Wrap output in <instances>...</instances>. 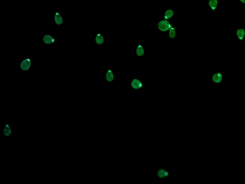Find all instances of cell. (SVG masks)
<instances>
[{
    "label": "cell",
    "instance_id": "1",
    "mask_svg": "<svg viewBox=\"0 0 245 184\" xmlns=\"http://www.w3.org/2000/svg\"><path fill=\"white\" fill-rule=\"evenodd\" d=\"M32 67V60L31 58L27 57L22 60L19 64V68L21 71L23 72H28Z\"/></svg>",
    "mask_w": 245,
    "mask_h": 184
},
{
    "label": "cell",
    "instance_id": "2",
    "mask_svg": "<svg viewBox=\"0 0 245 184\" xmlns=\"http://www.w3.org/2000/svg\"><path fill=\"white\" fill-rule=\"evenodd\" d=\"M53 22L57 26H61L63 24V17L58 10H56L53 13Z\"/></svg>",
    "mask_w": 245,
    "mask_h": 184
},
{
    "label": "cell",
    "instance_id": "3",
    "mask_svg": "<svg viewBox=\"0 0 245 184\" xmlns=\"http://www.w3.org/2000/svg\"><path fill=\"white\" fill-rule=\"evenodd\" d=\"M158 27L161 31L165 32L170 29L172 27L170 21L167 20H164L161 21L160 22L158 23Z\"/></svg>",
    "mask_w": 245,
    "mask_h": 184
},
{
    "label": "cell",
    "instance_id": "4",
    "mask_svg": "<svg viewBox=\"0 0 245 184\" xmlns=\"http://www.w3.org/2000/svg\"><path fill=\"white\" fill-rule=\"evenodd\" d=\"M41 39L42 40L44 44L48 46L54 44L56 42L55 37L49 34H44Z\"/></svg>",
    "mask_w": 245,
    "mask_h": 184
},
{
    "label": "cell",
    "instance_id": "5",
    "mask_svg": "<svg viewBox=\"0 0 245 184\" xmlns=\"http://www.w3.org/2000/svg\"><path fill=\"white\" fill-rule=\"evenodd\" d=\"M170 173L165 168H159L157 171V176L158 178L164 179L170 176Z\"/></svg>",
    "mask_w": 245,
    "mask_h": 184
},
{
    "label": "cell",
    "instance_id": "6",
    "mask_svg": "<svg viewBox=\"0 0 245 184\" xmlns=\"http://www.w3.org/2000/svg\"><path fill=\"white\" fill-rule=\"evenodd\" d=\"M130 86L134 90H139L142 89L143 87V84L140 80L137 78H134L132 80L131 82Z\"/></svg>",
    "mask_w": 245,
    "mask_h": 184
},
{
    "label": "cell",
    "instance_id": "7",
    "mask_svg": "<svg viewBox=\"0 0 245 184\" xmlns=\"http://www.w3.org/2000/svg\"><path fill=\"white\" fill-rule=\"evenodd\" d=\"M2 134L6 138H9L12 136L13 130L9 124L6 123L4 125V127L2 129Z\"/></svg>",
    "mask_w": 245,
    "mask_h": 184
},
{
    "label": "cell",
    "instance_id": "8",
    "mask_svg": "<svg viewBox=\"0 0 245 184\" xmlns=\"http://www.w3.org/2000/svg\"><path fill=\"white\" fill-rule=\"evenodd\" d=\"M223 81V74H222L220 72L215 73L213 74L212 76V82L215 84H220Z\"/></svg>",
    "mask_w": 245,
    "mask_h": 184
},
{
    "label": "cell",
    "instance_id": "9",
    "mask_svg": "<svg viewBox=\"0 0 245 184\" xmlns=\"http://www.w3.org/2000/svg\"><path fill=\"white\" fill-rule=\"evenodd\" d=\"M115 78V75L113 73V71L112 70L109 69L105 74L104 79L109 83H112V82H113Z\"/></svg>",
    "mask_w": 245,
    "mask_h": 184
},
{
    "label": "cell",
    "instance_id": "10",
    "mask_svg": "<svg viewBox=\"0 0 245 184\" xmlns=\"http://www.w3.org/2000/svg\"><path fill=\"white\" fill-rule=\"evenodd\" d=\"M104 37L100 33H98L94 37V41L97 45H102L104 43Z\"/></svg>",
    "mask_w": 245,
    "mask_h": 184
},
{
    "label": "cell",
    "instance_id": "11",
    "mask_svg": "<svg viewBox=\"0 0 245 184\" xmlns=\"http://www.w3.org/2000/svg\"><path fill=\"white\" fill-rule=\"evenodd\" d=\"M218 4V0H209V2H208L209 6L211 8V9L212 10L213 12H215V10L216 9Z\"/></svg>",
    "mask_w": 245,
    "mask_h": 184
},
{
    "label": "cell",
    "instance_id": "12",
    "mask_svg": "<svg viewBox=\"0 0 245 184\" xmlns=\"http://www.w3.org/2000/svg\"><path fill=\"white\" fill-rule=\"evenodd\" d=\"M236 35L240 41H242L245 36V30L243 28H240L237 31Z\"/></svg>",
    "mask_w": 245,
    "mask_h": 184
},
{
    "label": "cell",
    "instance_id": "13",
    "mask_svg": "<svg viewBox=\"0 0 245 184\" xmlns=\"http://www.w3.org/2000/svg\"><path fill=\"white\" fill-rule=\"evenodd\" d=\"M144 53H145V50H144V47L141 44H139L136 49V54L137 55V56L141 57L144 55Z\"/></svg>",
    "mask_w": 245,
    "mask_h": 184
},
{
    "label": "cell",
    "instance_id": "14",
    "mask_svg": "<svg viewBox=\"0 0 245 184\" xmlns=\"http://www.w3.org/2000/svg\"><path fill=\"white\" fill-rule=\"evenodd\" d=\"M174 16V12L172 9H168L165 11L164 17L166 19L171 18Z\"/></svg>",
    "mask_w": 245,
    "mask_h": 184
},
{
    "label": "cell",
    "instance_id": "15",
    "mask_svg": "<svg viewBox=\"0 0 245 184\" xmlns=\"http://www.w3.org/2000/svg\"><path fill=\"white\" fill-rule=\"evenodd\" d=\"M169 37L171 39H173L176 36V31L175 28L174 27H171L170 29L169 34Z\"/></svg>",
    "mask_w": 245,
    "mask_h": 184
},
{
    "label": "cell",
    "instance_id": "16",
    "mask_svg": "<svg viewBox=\"0 0 245 184\" xmlns=\"http://www.w3.org/2000/svg\"><path fill=\"white\" fill-rule=\"evenodd\" d=\"M241 3H243V4H245V0H240Z\"/></svg>",
    "mask_w": 245,
    "mask_h": 184
}]
</instances>
